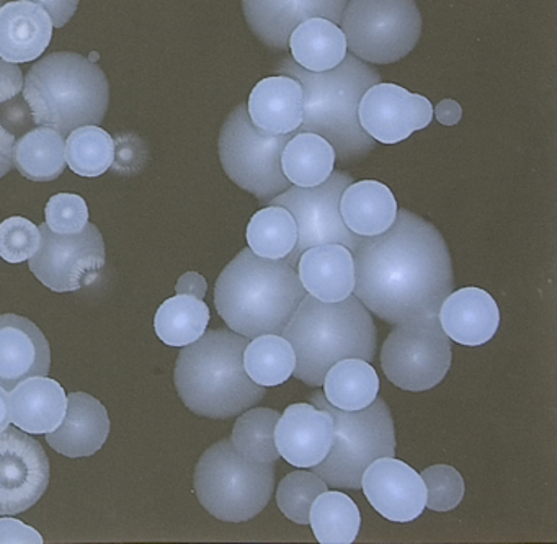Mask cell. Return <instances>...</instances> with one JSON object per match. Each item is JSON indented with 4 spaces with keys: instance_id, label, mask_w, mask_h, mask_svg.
Listing matches in <instances>:
<instances>
[{
    "instance_id": "cell-1",
    "label": "cell",
    "mask_w": 557,
    "mask_h": 544,
    "mask_svg": "<svg viewBox=\"0 0 557 544\" xmlns=\"http://www.w3.org/2000/svg\"><path fill=\"white\" fill-rule=\"evenodd\" d=\"M354 295L387 324L438 314L455 289L451 256L435 224L409 210L354 252Z\"/></svg>"
},
{
    "instance_id": "cell-2",
    "label": "cell",
    "mask_w": 557,
    "mask_h": 544,
    "mask_svg": "<svg viewBox=\"0 0 557 544\" xmlns=\"http://www.w3.org/2000/svg\"><path fill=\"white\" fill-rule=\"evenodd\" d=\"M306 296L298 272L285 259L240 250L214 286V306L227 327L247 338L282 335Z\"/></svg>"
},
{
    "instance_id": "cell-3",
    "label": "cell",
    "mask_w": 557,
    "mask_h": 544,
    "mask_svg": "<svg viewBox=\"0 0 557 544\" xmlns=\"http://www.w3.org/2000/svg\"><path fill=\"white\" fill-rule=\"evenodd\" d=\"M276 74H286L301 83L305 97V119L298 132L318 133L334 146L341 164L367 158L376 141L358 122V103L374 84L381 83V74L370 64L347 54L334 70L309 73L292 58L280 61Z\"/></svg>"
},
{
    "instance_id": "cell-4",
    "label": "cell",
    "mask_w": 557,
    "mask_h": 544,
    "mask_svg": "<svg viewBox=\"0 0 557 544\" xmlns=\"http://www.w3.org/2000/svg\"><path fill=\"white\" fill-rule=\"evenodd\" d=\"M282 335L295 350L293 376L311 387H321L337 361L361 358L371 363L376 357V325L355 295L324 302L306 293Z\"/></svg>"
},
{
    "instance_id": "cell-5",
    "label": "cell",
    "mask_w": 557,
    "mask_h": 544,
    "mask_svg": "<svg viewBox=\"0 0 557 544\" xmlns=\"http://www.w3.org/2000/svg\"><path fill=\"white\" fill-rule=\"evenodd\" d=\"M250 338L208 331L185 345L175 364V387L185 406L208 419L226 420L257 406L267 387L247 376L243 355Z\"/></svg>"
},
{
    "instance_id": "cell-6",
    "label": "cell",
    "mask_w": 557,
    "mask_h": 544,
    "mask_svg": "<svg viewBox=\"0 0 557 544\" xmlns=\"http://www.w3.org/2000/svg\"><path fill=\"white\" fill-rule=\"evenodd\" d=\"M24 99L35 125L63 136L86 125H100L110 103V86L99 64L83 54H48L28 71Z\"/></svg>"
},
{
    "instance_id": "cell-7",
    "label": "cell",
    "mask_w": 557,
    "mask_h": 544,
    "mask_svg": "<svg viewBox=\"0 0 557 544\" xmlns=\"http://www.w3.org/2000/svg\"><path fill=\"white\" fill-rule=\"evenodd\" d=\"M275 489V462L244 458L231 438L201 455L195 469V492L208 514L227 523H243L262 514Z\"/></svg>"
},
{
    "instance_id": "cell-8",
    "label": "cell",
    "mask_w": 557,
    "mask_h": 544,
    "mask_svg": "<svg viewBox=\"0 0 557 544\" xmlns=\"http://www.w3.org/2000/svg\"><path fill=\"white\" fill-rule=\"evenodd\" d=\"M309 403L334 419V443L324 461L311 468L332 489H361V474L374 459L396 456V432L386 400L376 397L361 410H341L322 391H312Z\"/></svg>"
},
{
    "instance_id": "cell-9",
    "label": "cell",
    "mask_w": 557,
    "mask_h": 544,
    "mask_svg": "<svg viewBox=\"0 0 557 544\" xmlns=\"http://www.w3.org/2000/svg\"><path fill=\"white\" fill-rule=\"evenodd\" d=\"M293 135L262 132L250 122L247 103H239L221 128V165L237 187L267 205L292 187L283 175L282 152Z\"/></svg>"
},
{
    "instance_id": "cell-10",
    "label": "cell",
    "mask_w": 557,
    "mask_h": 544,
    "mask_svg": "<svg viewBox=\"0 0 557 544\" xmlns=\"http://www.w3.org/2000/svg\"><path fill=\"white\" fill-rule=\"evenodd\" d=\"M338 27L347 50L368 64H393L410 54L422 35L413 0H348Z\"/></svg>"
},
{
    "instance_id": "cell-11",
    "label": "cell",
    "mask_w": 557,
    "mask_h": 544,
    "mask_svg": "<svg viewBox=\"0 0 557 544\" xmlns=\"http://www.w3.org/2000/svg\"><path fill=\"white\" fill-rule=\"evenodd\" d=\"M381 368L404 391L422 393L442 383L451 368V338L443 332L438 316L396 324L381 348Z\"/></svg>"
},
{
    "instance_id": "cell-12",
    "label": "cell",
    "mask_w": 557,
    "mask_h": 544,
    "mask_svg": "<svg viewBox=\"0 0 557 544\" xmlns=\"http://www.w3.org/2000/svg\"><path fill=\"white\" fill-rule=\"evenodd\" d=\"M355 178L347 172H332L331 177L318 187L302 188L292 185L267 205L286 208L298 226V240L285 262L296 269L299 257L309 247L322 244H342L350 252L357 250L361 236L351 233L341 217V197Z\"/></svg>"
},
{
    "instance_id": "cell-13",
    "label": "cell",
    "mask_w": 557,
    "mask_h": 544,
    "mask_svg": "<svg viewBox=\"0 0 557 544\" xmlns=\"http://www.w3.org/2000/svg\"><path fill=\"white\" fill-rule=\"evenodd\" d=\"M40 246L30 259L34 275L54 293L77 292L92 285L106 265V243L96 224L79 233H54L40 226Z\"/></svg>"
},
{
    "instance_id": "cell-14",
    "label": "cell",
    "mask_w": 557,
    "mask_h": 544,
    "mask_svg": "<svg viewBox=\"0 0 557 544\" xmlns=\"http://www.w3.org/2000/svg\"><path fill=\"white\" fill-rule=\"evenodd\" d=\"M50 484V461L44 446L9 425L0 432V515L34 507Z\"/></svg>"
},
{
    "instance_id": "cell-15",
    "label": "cell",
    "mask_w": 557,
    "mask_h": 544,
    "mask_svg": "<svg viewBox=\"0 0 557 544\" xmlns=\"http://www.w3.org/2000/svg\"><path fill=\"white\" fill-rule=\"evenodd\" d=\"M432 120V102L396 84H374L358 103L361 128L381 145L406 141L413 133L425 129Z\"/></svg>"
},
{
    "instance_id": "cell-16",
    "label": "cell",
    "mask_w": 557,
    "mask_h": 544,
    "mask_svg": "<svg viewBox=\"0 0 557 544\" xmlns=\"http://www.w3.org/2000/svg\"><path fill=\"white\" fill-rule=\"evenodd\" d=\"M361 489L371 507L387 520L409 523L425 510L426 489L416 469L391 456H381L361 474Z\"/></svg>"
},
{
    "instance_id": "cell-17",
    "label": "cell",
    "mask_w": 557,
    "mask_h": 544,
    "mask_svg": "<svg viewBox=\"0 0 557 544\" xmlns=\"http://www.w3.org/2000/svg\"><path fill=\"white\" fill-rule=\"evenodd\" d=\"M348 0H243V12L252 34L273 51L288 48L289 35L311 17L341 24Z\"/></svg>"
},
{
    "instance_id": "cell-18",
    "label": "cell",
    "mask_w": 557,
    "mask_h": 544,
    "mask_svg": "<svg viewBox=\"0 0 557 544\" xmlns=\"http://www.w3.org/2000/svg\"><path fill=\"white\" fill-rule=\"evenodd\" d=\"M334 443V419L314 404L286 407L275 425L280 458L296 468H314L324 461Z\"/></svg>"
},
{
    "instance_id": "cell-19",
    "label": "cell",
    "mask_w": 557,
    "mask_h": 544,
    "mask_svg": "<svg viewBox=\"0 0 557 544\" xmlns=\"http://www.w3.org/2000/svg\"><path fill=\"white\" fill-rule=\"evenodd\" d=\"M51 350L44 332L17 314L0 316V386L11 393L22 381L48 376Z\"/></svg>"
},
{
    "instance_id": "cell-20",
    "label": "cell",
    "mask_w": 557,
    "mask_h": 544,
    "mask_svg": "<svg viewBox=\"0 0 557 544\" xmlns=\"http://www.w3.org/2000/svg\"><path fill=\"white\" fill-rule=\"evenodd\" d=\"M109 433V412L103 404L90 394L71 393L63 422L47 433V442L67 458H86L106 445Z\"/></svg>"
},
{
    "instance_id": "cell-21",
    "label": "cell",
    "mask_w": 557,
    "mask_h": 544,
    "mask_svg": "<svg viewBox=\"0 0 557 544\" xmlns=\"http://www.w3.org/2000/svg\"><path fill=\"white\" fill-rule=\"evenodd\" d=\"M436 316L443 332L456 344L468 347L487 344L500 324L497 302L475 286L449 293Z\"/></svg>"
},
{
    "instance_id": "cell-22",
    "label": "cell",
    "mask_w": 557,
    "mask_h": 544,
    "mask_svg": "<svg viewBox=\"0 0 557 544\" xmlns=\"http://www.w3.org/2000/svg\"><path fill=\"white\" fill-rule=\"evenodd\" d=\"M53 24L44 8L15 0L0 8V58L9 63H30L50 47Z\"/></svg>"
},
{
    "instance_id": "cell-23",
    "label": "cell",
    "mask_w": 557,
    "mask_h": 544,
    "mask_svg": "<svg viewBox=\"0 0 557 544\" xmlns=\"http://www.w3.org/2000/svg\"><path fill=\"white\" fill-rule=\"evenodd\" d=\"M253 126L270 135H293L305 119L302 86L295 77L276 74L260 81L247 102Z\"/></svg>"
},
{
    "instance_id": "cell-24",
    "label": "cell",
    "mask_w": 557,
    "mask_h": 544,
    "mask_svg": "<svg viewBox=\"0 0 557 544\" xmlns=\"http://www.w3.org/2000/svg\"><path fill=\"white\" fill-rule=\"evenodd\" d=\"M296 269L302 288L319 301L338 302L354 295V254L342 244L309 247Z\"/></svg>"
},
{
    "instance_id": "cell-25",
    "label": "cell",
    "mask_w": 557,
    "mask_h": 544,
    "mask_svg": "<svg viewBox=\"0 0 557 544\" xmlns=\"http://www.w3.org/2000/svg\"><path fill=\"white\" fill-rule=\"evenodd\" d=\"M11 422L25 433L44 435L63 422L67 396L57 380L34 376L22 381L9 394Z\"/></svg>"
},
{
    "instance_id": "cell-26",
    "label": "cell",
    "mask_w": 557,
    "mask_h": 544,
    "mask_svg": "<svg viewBox=\"0 0 557 544\" xmlns=\"http://www.w3.org/2000/svg\"><path fill=\"white\" fill-rule=\"evenodd\" d=\"M341 217L357 236H380L396 221L397 201L381 182H354L342 194Z\"/></svg>"
},
{
    "instance_id": "cell-27",
    "label": "cell",
    "mask_w": 557,
    "mask_h": 544,
    "mask_svg": "<svg viewBox=\"0 0 557 544\" xmlns=\"http://www.w3.org/2000/svg\"><path fill=\"white\" fill-rule=\"evenodd\" d=\"M292 60L309 73H325L337 67L348 54L347 38L332 21L311 17L289 35Z\"/></svg>"
},
{
    "instance_id": "cell-28",
    "label": "cell",
    "mask_w": 557,
    "mask_h": 544,
    "mask_svg": "<svg viewBox=\"0 0 557 544\" xmlns=\"http://www.w3.org/2000/svg\"><path fill=\"white\" fill-rule=\"evenodd\" d=\"M334 146L318 133L298 132L282 152L283 175L296 187L311 188L324 184L335 169Z\"/></svg>"
},
{
    "instance_id": "cell-29",
    "label": "cell",
    "mask_w": 557,
    "mask_h": 544,
    "mask_svg": "<svg viewBox=\"0 0 557 544\" xmlns=\"http://www.w3.org/2000/svg\"><path fill=\"white\" fill-rule=\"evenodd\" d=\"M322 386L329 404L351 412L373 404L380 393V378L370 361L345 358L329 368Z\"/></svg>"
},
{
    "instance_id": "cell-30",
    "label": "cell",
    "mask_w": 557,
    "mask_h": 544,
    "mask_svg": "<svg viewBox=\"0 0 557 544\" xmlns=\"http://www.w3.org/2000/svg\"><path fill=\"white\" fill-rule=\"evenodd\" d=\"M14 165L28 181H57L66 169L64 136L50 126L25 133L14 143Z\"/></svg>"
},
{
    "instance_id": "cell-31",
    "label": "cell",
    "mask_w": 557,
    "mask_h": 544,
    "mask_svg": "<svg viewBox=\"0 0 557 544\" xmlns=\"http://www.w3.org/2000/svg\"><path fill=\"white\" fill-rule=\"evenodd\" d=\"M309 524L321 544H351L360 531L361 515L344 492L325 491L312 502Z\"/></svg>"
},
{
    "instance_id": "cell-32",
    "label": "cell",
    "mask_w": 557,
    "mask_h": 544,
    "mask_svg": "<svg viewBox=\"0 0 557 544\" xmlns=\"http://www.w3.org/2000/svg\"><path fill=\"white\" fill-rule=\"evenodd\" d=\"M210 308L203 299L177 295L162 302L156 312L154 329L158 337L171 347L194 344L207 332Z\"/></svg>"
},
{
    "instance_id": "cell-33",
    "label": "cell",
    "mask_w": 557,
    "mask_h": 544,
    "mask_svg": "<svg viewBox=\"0 0 557 544\" xmlns=\"http://www.w3.org/2000/svg\"><path fill=\"white\" fill-rule=\"evenodd\" d=\"M247 376L263 387L280 386L293 376L296 355L283 335L263 334L250 338L243 355Z\"/></svg>"
},
{
    "instance_id": "cell-34",
    "label": "cell",
    "mask_w": 557,
    "mask_h": 544,
    "mask_svg": "<svg viewBox=\"0 0 557 544\" xmlns=\"http://www.w3.org/2000/svg\"><path fill=\"white\" fill-rule=\"evenodd\" d=\"M247 244L256 256L263 259H285L295 249L298 226L286 208L267 205L257 211L247 226Z\"/></svg>"
},
{
    "instance_id": "cell-35",
    "label": "cell",
    "mask_w": 557,
    "mask_h": 544,
    "mask_svg": "<svg viewBox=\"0 0 557 544\" xmlns=\"http://www.w3.org/2000/svg\"><path fill=\"white\" fill-rule=\"evenodd\" d=\"M282 412L267 407L244 410L234 423V448L244 456L259 462H276L280 459L275 445V425Z\"/></svg>"
},
{
    "instance_id": "cell-36",
    "label": "cell",
    "mask_w": 557,
    "mask_h": 544,
    "mask_svg": "<svg viewBox=\"0 0 557 544\" xmlns=\"http://www.w3.org/2000/svg\"><path fill=\"white\" fill-rule=\"evenodd\" d=\"M115 139L99 125L74 129L66 139V164L83 177H100L115 162Z\"/></svg>"
},
{
    "instance_id": "cell-37",
    "label": "cell",
    "mask_w": 557,
    "mask_h": 544,
    "mask_svg": "<svg viewBox=\"0 0 557 544\" xmlns=\"http://www.w3.org/2000/svg\"><path fill=\"white\" fill-rule=\"evenodd\" d=\"M329 491L327 482L314 471H293L276 489V504L288 520L309 524V510L319 494Z\"/></svg>"
},
{
    "instance_id": "cell-38",
    "label": "cell",
    "mask_w": 557,
    "mask_h": 544,
    "mask_svg": "<svg viewBox=\"0 0 557 544\" xmlns=\"http://www.w3.org/2000/svg\"><path fill=\"white\" fill-rule=\"evenodd\" d=\"M420 478L425 484V507H429L430 510L443 514V511L453 510L461 504L466 485L458 469L448 465L430 466L420 472Z\"/></svg>"
},
{
    "instance_id": "cell-39",
    "label": "cell",
    "mask_w": 557,
    "mask_h": 544,
    "mask_svg": "<svg viewBox=\"0 0 557 544\" xmlns=\"http://www.w3.org/2000/svg\"><path fill=\"white\" fill-rule=\"evenodd\" d=\"M40 227L22 217L9 218L0 224V257L9 263L30 260L40 246Z\"/></svg>"
},
{
    "instance_id": "cell-40",
    "label": "cell",
    "mask_w": 557,
    "mask_h": 544,
    "mask_svg": "<svg viewBox=\"0 0 557 544\" xmlns=\"http://www.w3.org/2000/svg\"><path fill=\"white\" fill-rule=\"evenodd\" d=\"M45 218L54 233H79L89 223V208L79 195L58 194L48 201Z\"/></svg>"
},
{
    "instance_id": "cell-41",
    "label": "cell",
    "mask_w": 557,
    "mask_h": 544,
    "mask_svg": "<svg viewBox=\"0 0 557 544\" xmlns=\"http://www.w3.org/2000/svg\"><path fill=\"white\" fill-rule=\"evenodd\" d=\"M44 544L45 540L35 528L15 518H0V544Z\"/></svg>"
},
{
    "instance_id": "cell-42",
    "label": "cell",
    "mask_w": 557,
    "mask_h": 544,
    "mask_svg": "<svg viewBox=\"0 0 557 544\" xmlns=\"http://www.w3.org/2000/svg\"><path fill=\"white\" fill-rule=\"evenodd\" d=\"M24 90V76L15 63L0 58V103L15 99Z\"/></svg>"
},
{
    "instance_id": "cell-43",
    "label": "cell",
    "mask_w": 557,
    "mask_h": 544,
    "mask_svg": "<svg viewBox=\"0 0 557 544\" xmlns=\"http://www.w3.org/2000/svg\"><path fill=\"white\" fill-rule=\"evenodd\" d=\"M28 2H34L47 11L53 28H63L79 8V0H28Z\"/></svg>"
},
{
    "instance_id": "cell-44",
    "label": "cell",
    "mask_w": 557,
    "mask_h": 544,
    "mask_svg": "<svg viewBox=\"0 0 557 544\" xmlns=\"http://www.w3.org/2000/svg\"><path fill=\"white\" fill-rule=\"evenodd\" d=\"M208 283L205 276L197 272H187L178 279L175 285L177 295L195 296V298L203 299L207 296Z\"/></svg>"
},
{
    "instance_id": "cell-45",
    "label": "cell",
    "mask_w": 557,
    "mask_h": 544,
    "mask_svg": "<svg viewBox=\"0 0 557 544\" xmlns=\"http://www.w3.org/2000/svg\"><path fill=\"white\" fill-rule=\"evenodd\" d=\"M14 135L0 125V178L14 169Z\"/></svg>"
},
{
    "instance_id": "cell-46",
    "label": "cell",
    "mask_w": 557,
    "mask_h": 544,
    "mask_svg": "<svg viewBox=\"0 0 557 544\" xmlns=\"http://www.w3.org/2000/svg\"><path fill=\"white\" fill-rule=\"evenodd\" d=\"M433 115L438 120L440 125L455 126L461 122L462 109L456 100H442L438 106L433 109Z\"/></svg>"
},
{
    "instance_id": "cell-47",
    "label": "cell",
    "mask_w": 557,
    "mask_h": 544,
    "mask_svg": "<svg viewBox=\"0 0 557 544\" xmlns=\"http://www.w3.org/2000/svg\"><path fill=\"white\" fill-rule=\"evenodd\" d=\"M11 425V397L9 391L0 386V432Z\"/></svg>"
}]
</instances>
